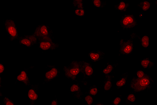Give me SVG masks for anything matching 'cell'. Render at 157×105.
Returning a JSON list of instances; mask_svg holds the SVG:
<instances>
[{
  "label": "cell",
  "instance_id": "obj_25",
  "mask_svg": "<svg viewBox=\"0 0 157 105\" xmlns=\"http://www.w3.org/2000/svg\"><path fill=\"white\" fill-rule=\"evenodd\" d=\"M73 13L78 18H83L85 15V7H73Z\"/></svg>",
  "mask_w": 157,
  "mask_h": 105
},
{
  "label": "cell",
  "instance_id": "obj_22",
  "mask_svg": "<svg viewBox=\"0 0 157 105\" xmlns=\"http://www.w3.org/2000/svg\"><path fill=\"white\" fill-rule=\"evenodd\" d=\"M136 93L132 91L126 95L124 103L126 104H131L135 103L137 100V97L136 95Z\"/></svg>",
  "mask_w": 157,
  "mask_h": 105
},
{
  "label": "cell",
  "instance_id": "obj_26",
  "mask_svg": "<svg viewBox=\"0 0 157 105\" xmlns=\"http://www.w3.org/2000/svg\"><path fill=\"white\" fill-rule=\"evenodd\" d=\"M0 97L3 99V103L5 105H15L13 101L11 100L9 97H5L3 96L2 92L0 90Z\"/></svg>",
  "mask_w": 157,
  "mask_h": 105
},
{
  "label": "cell",
  "instance_id": "obj_33",
  "mask_svg": "<svg viewBox=\"0 0 157 105\" xmlns=\"http://www.w3.org/2000/svg\"><path fill=\"white\" fill-rule=\"evenodd\" d=\"M138 16L140 18H144L145 16V14L144 12H140L138 14Z\"/></svg>",
  "mask_w": 157,
  "mask_h": 105
},
{
  "label": "cell",
  "instance_id": "obj_20",
  "mask_svg": "<svg viewBox=\"0 0 157 105\" xmlns=\"http://www.w3.org/2000/svg\"><path fill=\"white\" fill-rule=\"evenodd\" d=\"M152 2L151 0H142L137 5V8L141 12H147L151 9Z\"/></svg>",
  "mask_w": 157,
  "mask_h": 105
},
{
  "label": "cell",
  "instance_id": "obj_21",
  "mask_svg": "<svg viewBox=\"0 0 157 105\" xmlns=\"http://www.w3.org/2000/svg\"><path fill=\"white\" fill-rule=\"evenodd\" d=\"M105 78V79L102 81L101 84L104 91L105 92H106L111 91L113 89V79H114V78L110 76L106 77Z\"/></svg>",
  "mask_w": 157,
  "mask_h": 105
},
{
  "label": "cell",
  "instance_id": "obj_23",
  "mask_svg": "<svg viewBox=\"0 0 157 105\" xmlns=\"http://www.w3.org/2000/svg\"><path fill=\"white\" fill-rule=\"evenodd\" d=\"M100 92L96 85H91L85 93L88 94L94 97H96Z\"/></svg>",
  "mask_w": 157,
  "mask_h": 105
},
{
  "label": "cell",
  "instance_id": "obj_18",
  "mask_svg": "<svg viewBox=\"0 0 157 105\" xmlns=\"http://www.w3.org/2000/svg\"><path fill=\"white\" fill-rule=\"evenodd\" d=\"M129 4L125 0H120L114 6L115 10L118 12H125L128 9Z\"/></svg>",
  "mask_w": 157,
  "mask_h": 105
},
{
  "label": "cell",
  "instance_id": "obj_15",
  "mask_svg": "<svg viewBox=\"0 0 157 105\" xmlns=\"http://www.w3.org/2000/svg\"><path fill=\"white\" fill-rule=\"evenodd\" d=\"M150 34H142L140 35L135 33L136 38L140 41V46L144 49H147L151 47V38Z\"/></svg>",
  "mask_w": 157,
  "mask_h": 105
},
{
  "label": "cell",
  "instance_id": "obj_2",
  "mask_svg": "<svg viewBox=\"0 0 157 105\" xmlns=\"http://www.w3.org/2000/svg\"><path fill=\"white\" fill-rule=\"evenodd\" d=\"M63 71L65 78L68 80L78 81L81 74V61L73 60L68 65L63 67Z\"/></svg>",
  "mask_w": 157,
  "mask_h": 105
},
{
  "label": "cell",
  "instance_id": "obj_27",
  "mask_svg": "<svg viewBox=\"0 0 157 105\" xmlns=\"http://www.w3.org/2000/svg\"><path fill=\"white\" fill-rule=\"evenodd\" d=\"M122 101V96L121 95H119L115 96L112 100L111 103L113 105H118L121 103Z\"/></svg>",
  "mask_w": 157,
  "mask_h": 105
},
{
  "label": "cell",
  "instance_id": "obj_32",
  "mask_svg": "<svg viewBox=\"0 0 157 105\" xmlns=\"http://www.w3.org/2000/svg\"><path fill=\"white\" fill-rule=\"evenodd\" d=\"M84 0H72L73 5L79 3L84 2Z\"/></svg>",
  "mask_w": 157,
  "mask_h": 105
},
{
  "label": "cell",
  "instance_id": "obj_14",
  "mask_svg": "<svg viewBox=\"0 0 157 105\" xmlns=\"http://www.w3.org/2000/svg\"><path fill=\"white\" fill-rule=\"evenodd\" d=\"M69 93L73 95L74 100H82L83 96L81 85L78 83L69 85Z\"/></svg>",
  "mask_w": 157,
  "mask_h": 105
},
{
  "label": "cell",
  "instance_id": "obj_3",
  "mask_svg": "<svg viewBox=\"0 0 157 105\" xmlns=\"http://www.w3.org/2000/svg\"><path fill=\"white\" fill-rule=\"evenodd\" d=\"M135 33H130L128 39L121 38L120 40V50L117 56H130L132 55L134 49Z\"/></svg>",
  "mask_w": 157,
  "mask_h": 105
},
{
  "label": "cell",
  "instance_id": "obj_4",
  "mask_svg": "<svg viewBox=\"0 0 157 105\" xmlns=\"http://www.w3.org/2000/svg\"><path fill=\"white\" fill-rule=\"evenodd\" d=\"M33 34L38 38L39 40L53 41V31L51 28L48 25L41 24L35 29Z\"/></svg>",
  "mask_w": 157,
  "mask_h": 105
},
{
  "label": "cell",
  "instance_id": "obj_7",
  "mask_svg": "<svg viewBox=\"0 0 157 105\" xmlns=\"http://www.w3.org/2000/svg\"><path fill=\"white\" fill-rule=\"evenodd\" d=\"M81 75L82 76V80L80 82L83 85H87V82L85 81L88 78L95 76L94 74V67L90 63L86 62L85 60L81 61Z\"/></svg>",
  "mask_w": 157,
  "mask_h": 105
},
{
  "label": "cell",
  "instance_id": "obj_5",
  "mask_svg": "<svg viewBox=\"0 0 157 105\" xmlns=\"http://www.w3.org/2000/svg\"><path fill=\"white\" fill-rule=\"evenodd\" d=\"M4 25L7 36L10 40L11 41L19 40L20 36L15 19L13 18L7 19L4 22Z\"/></svg>",
  "mask_w": 157,
  "mask_h": 105
},
{
  "label": "cell",
  "instance_id": "obj_29",
  "mask_svg": "<svg viewBox=\"0 0 157 105\" xmlns=\"http://www.w3.org/2000/svg\"><path fill=\"white\" fill-rule=\"evenodd\" d=\"M147 74L143 68H139L136 71L135 77L137 78H143Z\"/></svg>",
  "mask_w": 157,
  "mask_h": 105
},
{
  "label": "cell",
  "instance_id": "obj_6",
  "mask_svg": "<svg viewBox=\"0 0 157 105\" xmlns=\"http://www.w3.org/2000/svg\"><path fill=\"white\" fill-rule=\"evenodd\" d=\"M138 25V21L132 14L123 15L120 21V27L124 30L132 31Z\"/></svg>",
  "mask_w": 157,
  "mask_h": 105
},
{
  "label": "cell",
  "instance_id": "obj_31",
  "mask_svg": "<svg viewBox=\"0 0 157 105\" xmlns=\"http://www.w3.org/2000/svg\"><path fill=\"white\" fill-rule=\"evenodd\" d=\"M51 105H57L59 104L58 100L57 99H55L54 100H51L50 101Z\"/></svg>",
  "mask_w": 157,
  "mask_h": 105
},
{
  "label": "cell",
  "instance_id": "obj_19",
  "mask_svg": "<svg viewBox=\"0 0 157 105\" xmlns=\"http://www.w3.org/2000/svg\"><path fill=\"white\" fill-rule=\"evenodd\" d=\"M129 77L128 72H124L117 80L116 82L117 89H120L125 86Z\"/></svg>",
  "mask_w": 157,
  "mask_h": 105
},
{
  "label": "cell",
  "instance_id": "obj_24",
  "mask_svg": "<svg viewBox=\"0 0 157 105\" xmlns=\"http://www.w3.org/2000/svg\"><path fill=\"white\" fill-rule=\"evenodd\" d=\"M91 5L96 9H100L106 6L107 2L106 1L102 0H92Z\"/></svg>",
  "mask_w": 157,
  "mask_h": 105
},
{
  "label": "cell",
  "instance_id": "obj_35",
  "mask_svg": "<svg viewBox=\"0 0 157 105\" xmlns=\"http://www.w3.org/2000/svg\"><path fill=\"white\" fill-rule=\"evenodd\" d=\"M96 105H103V103H102L100 101H98L97 102V103H95V104Z\"/></svg>",
  "mask_w": 157,
  "mask_h": 105
},
{
  "label": "cell",
  "instance_id": "obj_1",
  "mask_svg": "<svg viewBox=\"0 0 157 105\" xmlns=\"http://www.w3.org/2000/svg\"><path fill=\"white\" fill-rule=\"evenodd\" d=\"M154 79L147 74L144 77H134L130 81L129 88L136 93L147 91L153 87Z\"/></svg>",
  "mask_w": 157,
  "mask_h": 105
},
{
  "label": "cell",
  "instance_id": "obj_9",
  "mask_svg": "<svg viewBox=\"0 0 157 105\" xmlns=\"http://www.w3.org/2000/svg\"><path fill=\"white\" fill-rule=\"evenodd\" d=\"M47 66L48 68L44 73L43 85L58 77L60 74V70L56 66L47 65Z\"/></svg>",
  "mask_w": 157,
  "mask_h": 105
},
{
  "label": "cell",
  "instance_id": "obj_34",
  "mask_svg": "<svg viewBox=\"0 0 157 105\" xmlns=\"http://www.w3.org/2000/svg\"><path fill=\"white\" fill-rule=\"evenodd\" d=\"M2 84V77L0 75V89L3 87Z\"/></svg>",
  "mask_w": 157,
  "mask_h": 105
},
{
  "label": "cell",
  "instance_id": "obj_11",
  "mask_svg": "<svg viewBox=\"0 0 157 105\" xmlns=\"http://www.w3.org/2000/svg\"><path fill=\"white\" fill-rule=\"evenodd\" d=\"M33 68V67H29V68H25L24 69H20L19 74L16 77L15 84H16L17 83L19 82L22 83L26 86L29 87L32 84L30 78L28 76V71L29 70Z\"/></svg>",
  "mask_w": 157,
  "mask_h": 105
},
{
  "label": "cell",
  "instance_id": "obj_30",
  "mask_svg": "<svg viewBox=\"0 0 157 105\" xmlns=\"http://www.w3.org/2000/svg\"><path fill=\"white\" fill-rule=\"evenodd\" d=\"M6 71V67L2 63H0V75H2Z\"/></svg>",
  "mask_w": 157,
  "mask_h": 105
},
{
  "label": "cell",
  "instance_id": "obj_16",
  "mask_svg": "<svg viewBox=\"0 0 157 105\" xmlns=\"http://www.w3.org/2000/svg\"><path fill=\"white\" fill-rule=\"evenodd\" d=\"M105 54L99 50H90L88 53V58L93 62H98L103 59Z\"/></svg>",
  "mask_w": 157,
  "mask_h": 105
},
{
  "label": "cell",
  "instance_id": "obj_17",
  "mask_svg": "<svg viewBox=\"0 0 157 105\" xmlns=\"http://www.w3.org/2000/svg\"><path fill=\"white\" fill-rule=\"evenodd\" d=\"M139 63L143 69H150L155 65L153 60L149 56L145 57L140 60Z\"/></svg>",
  "mask_w": 157,
  "mask_h": 105
},
{
  "label": "cell",
  "instance_id": "obj_28",
  "mask_svg": "<svg viewBox=\"0 0 157 105\" xmlns=\"http://www.w3.org/2000/svg\"><path fill=\"white\" fill-rule=\"evenodd\" d=\"M94 102V97L91 95L85 93V104L90 105Z\"/></svg>",
  "mask_w": 157,
  "mask_h": 105
},
{
  "label": "cell",
  "instance_id": "obj_12",
  "mask_svg": "<svg viewBox=\"0 0 157 105\" xmlns=\"http://www.w3.org/2000/svg\"><path fill=\"white\" fill-rule=\"evenodd\" d=\"M119 65L118 61L115 62H108L101 70V74L105 77L110 76L114 78H116L115 76L114 68Z\"/></svg>",
  "mask_w": 157,
  "mask_h": 105
},
{
  "label": "cell",
  "instance_id": "obj_13",
  "mask_svg": "<svg viewBox=\"0 0 157 105\" xmlns=\"http://www.w3.org/2000/svg\"><path fill=\"white\" fill-rule=\"evenodd\" d=\"M37 44L38 49L43 51L56 49L59 47V44L53 41L39 40Z\"/></svg>",
  "mask_w": 157,
  "mask_h": 105
},
{
  "label": "cell",
  "instance_id": "obj_10",
  "mask_svg": "<svg viewBox=\"0 0 157 105\" xmlns=\"http://www.w3.org/2000/svg\"><path fill=\"white\" fill-rule=\"evenodd\" d=\"M39 39L34 35L26 34L20 37L19 39L20 45L25 46L30 48L34 45L37 44Z\"/></svg>",
  "mask_w": 157,
  "mask_h": 105
},
{
  "label": "cell",
  "instance_id": "obj_8",
  "mask_svg": "<svg viewBox=\"0 0 157 105\" xmlns=\"http://www.w3.org/2000/svg\"><path fill=\"white\" fill-rule=\"evenodd\" d=\"M29 91L26 93L28 100L29 105H34L38 101L40 96L38 93V90L40 89V87L39 86V83L35 85H31L29 87Z\"/></svg>",
  "mask_w": 157,
  "mask_h": 105
}]
</instances>
